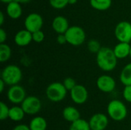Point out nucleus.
Segmentation results:
<instances>
[{"label":"nucleus","instance_id":"obj_1","mask_svg":"<svg viewBox=\"0 0 131 130\" xmlns=\"http://www.w3.org/2000/svg\"><path fill=\"white\" fill-rule=\"evenodd\" d=\"M96 61L98 67L104 71H112L117 64V57L114 50L108 47H102L97 53Z\"/></svg>","mask_w":131,"mask_h":130},{"label":"nucleus","instance_id":"obj_2","mask_svg":"<svg viewBox=\"0 0 131 130\" xmlns=\"http://www.w3.org/2000/svg\"><path fill=\"white\" fill-rule=\"evenodd\" d=\"M1 78L5 81L6 85H16L22 78V72L18 66L15 64H10L6 66L2 70Z\"/></svg>","mask_w":131,"mask_h":130},{"label":"nucleus","instance_id":"obj_3","mask_svg":"<svg viewBox=\"0 0 131 130\" xmlns=\"http://www.w3.org/2000/svg\"><path fill=\"white\" fill-rule=\"evenodd\" d=\"M107 113L109 116L115 121L124 120L127 115V109L125 104L118 100H111L107 105Z\"/></svg>","mask_w":131,"mask_h":130},{"label":"nucleus","instance_id":"obj_4","mask_svg":"<svg viewBox=\"0 0 131 130\" xmlns=\"http://www.w3.org/2000/svg\"><path fill=\"white\" fill-rule=\"evenodd\" d=\"M68 90L63 84L54 82L49 84L46 89V97L51 102H60L63 100L67 95Z\"/></svg>","mask_w":131,"mask_h":130},{"label":"nucleus","instance_id":"obj_5","mask_svg":"<svg viewBox=\"0 0 131 130\" xmlns=\"http://www.w3.org/2000/svg\"><path fill=\"white\" fill-rule=\"evenodd\" d=\"M64 34L67 38V42L73 46L81 45L86 39L84 30L77 25L69 27Z\"/></svg>","mask_w":131,"mask_h":130},{"label":"nucleus","instance_id":"obj_6","mask_svg":"<svg viewBox=\"0 0 131 130\" xmlns=\"http://www.w3.org/2000/svg\"><path fill=\"white\" fill-rule=\"evenodd\" d=\"M114 34L119 42L131 41V23L124 21L119 22L115 27Z\"/></svg>","mask_w":131,"mask_h":130},{"label":"nucleus","instance_id":"obj_7","mask_svg":"<svg viewBox=\"0 0 131 130\" xmlns=\"http://www.w3.org/2000/svg\"><path fill=\"white\" fill-rule=\"evenodd\" d=\"M21 107L25 111V114L35 115L41 110V102L38 97L35 96H29L25 97L21 103Z\"/></svg>","mask_w":131,"mask_h":130},{"label":"nucleus","instance_id":"obj_8","mask_svg":"<svg viewBox=\"0 0 131 130\" xmlns=\"http://www.w3.org/2000/svg\"><path fill=\"white\" fill-rule=\"evenodd\" d=\"M43 26V18L42 17L35 12L29 14L25 19V29L33 33L38 30H41Z\"/></svg>","mask_w":131,"mask_h":130},{"label":"nucleus","instance_id":"obj_9","mask_svg":"<svg viewBox=\"0 0 131 130\" xmlns=\"http://www.w3.org/2000/svg\"><path fill=\"white\" fill-rule=\"evenodd\" d=\"M7 97L11 103L14 104H18L21 103L25 99L26 93L25 89L21 86L16 84L11 86V87L8 90Z\"/></svg>","mask_w":131,"mask_h":130},{"label":"nucleus","instance_id":"obj_10","mask_svg":"<svg viewBox=\"0 0 131 130\" xmlns=\"http://www.w3.org/2000/svg\"><path fill=\"white\" fill-rule=\"evenodd\" d=\"M70 95L72 101L76 104H84L88 98V92L86 87L81 84H77L71 91Z\"/></svg>","mask_w":131,"mask_h":130},{"label":"nucleus","instance_id":"obj_11","mask_svg":"<svg viewBox=\"0 0 131 130\" xmlns=\"http://www.w3.org/2000/svg\"><path fill=\"white\" fill-rule=\"evenodd\" d=\"M97 87L104 93H111L116 87V81L109 75H102L97 80Z\"/></svg>","mask_w":131,"mask_h":130},{"label":"nucleus","instance_id":"obj_12","mask_svg":"<svg viewBox=\"0 0 131 130\" xmlns=\"http://www.w3.org/2000/svg\"><path fill=\"white\" fill-rule=\"evenodd\" d=\"M89 125L91 130H104L108 125V118L103 113H96L91 117Z\"/></svg>","mask_w":131,"mask_h":130},{"label":"nucleus","instance_id":"obj_13","mask_svg":"<svg viewBox=\"0 0 131 130\" xmlns=\"http://www.w3.org/2000/svg\"><path fill=\"white\" fill-rule=\"evenodd\" d=\"M15 43L19 47H25L28 45L32 41V33L27 29L18 31L15 35Z\"/></svg>","mask_w":131,"mask_h":130},{"label":"nucleus","instance_id":"obj_14","mask_svg":"<svg viewBox=\"0 0 131 130\" xmlns=\"http://www.w3.org/2000/svg\"><path fill=\"white\" fill-rule=\"evenodd\" d=\"M51 25L53 30L58 34H64L70 27L68 19L61 15L55 17L52 21Z\"/></svg>","mask_w":131,"mask_h":130},{"label":"nucleus","instance_id":"obj_15","mask_svg":"<svg viewBox=\"0 0 131 130\" xmlns=\"http://www.w3.org/2000/svg\"><path fill=\"white\" fill-rule=\"evenodd\" d=\"M131 45L127 42H119L113 49L117 59H124L130 56Z\"/></svg>","mask_w":131,"mask_h":130},{"label":"nucleus","instance_id":"obj_16","mask_svg":"<svg viewBox=\"0 0 131 130\" xmlns=\"http://www.w3.org/2000/svg\"><path fill=\"white\" fill-rule=\"evenodd\" d=\"M6 13L8 16L12 19L19 18L22 14V8H21V4L15 1H13L7 4Z\"/></svg>","mask_w":131,"mask_h":130},{"label":"nucleus","instance_id":"obj_17","mask_svg":"<svg viewBox=\"0 0 131 130\" xmlns=\"http://www.w3.org/2000/svg\"><path fill=\"white\" fill-rule=\"evenodd\" d=\"M64 119L70 123H73L81 118L80 112L74 107H67L63 110Z\"/></svg>","mask_w":131,"mask_h":130},{"label":"nucleus","instance_id":"obj_18","mask_svg":"<svg viewBox=\"0 0 131 130\" xmlns=\"http://www.w3.org/2000/svg\"><path fill=\"white\" fill-rule=\"evenodd\" d=\"M25 111L21 108V107L15 106L9 109V114L8 118L15 122H18L23 120L25 116Z\"/></svg>","mask_w":131,"mask_h":130},{"label":"nucleus","instance_id":"obj_19","mask_svg":"<svg viewBox=\"0 0 131 130\" xmlns=\"http://www.w3.org/2000/svg\"><path fill=\"white\" fill-rule=\"evenodd\" d=\"M29 127L31 130H46L47 122L45 118L41 116H36L31 120Z\"/></svg>","mask_w":131,"mask_h":130},{"label":"nucleus","instance_id":"obj_20","mask_svg":"<svg viewBox=\"0 0 131 130\" xmlns=\"http://www.w3.org/2000/svg\"><path fill=\"white\" fill-rule=\"evenodd\" d=\"M91 7L98 11H105L111 8L112 0H90Z\"/></svg>","mask_w":131,"mask_h":130},{"label":"nucleus","instance_id":"obj_21","mask_svg":"<svg viewBox=\"0 0 131 130\" xmlns=\"http://www.w3.org/2000/svg\"><path fill=\"white\" fill-rule=\"evenodd\" d=\"M120 80L124 86L131 85V63L123 68L120 75Z\"/></svg>","mask_w":131,"mask_h":130},{"label":"nucleus","instance_id":"obj_22","mask_svg":"<svg viewBox=\"0 0 131 130\" xmlns=\"http://www.w3.org/2000/svg\"><path fill=\"white\" fill-rule=\"evenodd\" d=\"M69 130H91V129L90 127L89 122L80 118L79 120L71 123Z\"/></svg>","mask_w":131,"mask_h":130},{"label":"nucleus","instance_id":"obj_23","mask_svg":"<svg viewBox=\"0 0 131 130\" xmlns=\"http://www.w3.org/2000/svg\"><path fill=\"white\" fill-rule=\"evenodd\" d=\"M11 55H12L11 48L5 43L0 44V62L4 63L7 61L11 57Z\"/></svg>","mask_w":131,"mask_h":130},{"label":"nucleus","instance_id":"obj_24","mask_svg":"<svg viewBox=\"0 0 131 130\" xmlns=\"http://www.w3.org/2000/svg\"><path fill=\"white\" fill-rule=\"evenodd\" d=\"M102 47L101 46V44L97 40H91L88 43V48L90 52L91 53H97Z\"/></svg>","mask_w":131,"mask_h":130},{"label":"nucleus","instance_id":"obj_25","mask_svg":"<svg viewBox=\"0 0 131 130\" xmlns=\"http://www.w3.org/2000/svg\"><path fill=\"white\" fill-rule=\"evenodd\" d=\"M49 3L55 9H62L68 5V0H49Z\"/></svg>","mask_w":131,"mask_h":130},{"label":"nucleus","instance_id":"obj_26","mask_svg":"<svg viewBox=\"0 0 131 130\" xmlns=\"http://www.w3.org/2000/svg\"><path fill=\"white\" fill-rule=\"evenodd\" d=\"M9 109L4 102H0V120H5L8 118Z\"/></svg>","mask_w":131,"mask_h":130},{"label":"nucleus","instance_id":"obj_27","mask_svg":"<svg viewBox=\"0 0 131 130\" xmlns=\"http://www.w3.org/2000/svg\"><path fill=\"white\" fill-rule=\"evenodd\" d=\"M32 39L33 41L36 43H41L45 39V34L41 30H38L32 33Z\"/></svg>","mask_w":131,"mask_h":130},{"label":"nucleus","instance_id":"obj_28","mask_svg":"<svg viewBox=\"0 0 131 130\" xmlns=\"http://www.w3.org/2000/svg\"><path fill=\"white\" fill-rule=\"evenodd\" d=\"M63 84L65 87V88L68 90H69V91H71L77 85V84L75 82V80L74 78H72V77H67V78H65L64 82H63Z\"/></svg>","mask_w":131,"mask_h":130},{"label":"nucleus","instance_id":"obj_29","mask_svg":"<svg viewBox=\"0 0 131 130\" xmlns=\"http://www.w3.org/2000/svg\"><path fill=\"white\" fill-rule=\"evenodd\" d=\"M123 96L126 101L131 103V85L125 86L123 91Z\"/></svg>","mask_w":131,"mask_h":130},{"label":"nucleus","instance_id":"obj_30","mask_svg":"<svg viewBox=\"0 0 131 130\" xmlns=\"http://www.w3.org/2000/svg\"><path fill=\"white\" fill-rule=\"evenodd\" d=\"M57 41L59 44H64L67 42V38L64 34H58L57 38Z\"/></svg>","mask_w":131,"mask_h":130},{"label":"nucleus","instance_id":"obj_31","mask_svg":"<svg viewBox=\"0 0 131 130\" xmlns=\"http://www.w3.org/2000/svg\"><path fill=\"white\" fill-rule=\"evenodd\" d=\"M6 39H7L6 31L2 28H0V44L5 43V41H6Z\"/></svg>","mask_w":131,"mask_h":130},{"label":"nucleus","instance_id":"obj_32","mask_svg":"<svg viewBox=\"0 0 131 130\" xmlns=\"http://www.w3.org/2000/svg\"><path fill=\"white\" fill-rule=\"evenodd\" d=\"M13 130H31L29 126L25 125V124H19L18 126H16Z\"/></svg>","mask_w":131,"mask_h":130},{"label":"nucleus","instance_id":"obj_33","mask_svg":"<svg viewBox=\"0 0 131 130\" xmlns=\"http://www.w3.org/2000/svg\"><path fill=\"white\" fill-rule=\"evenodd\" d=\"M6 85V84L5 83V81L1 78L0 79V93H2L4 91L5 89V86Z\"/></svg>","mask_w":131,"mask_h":130},{"label":"nucleus","instance_id":"obj_34","mask_svg":"<svg viewBox=\"0 0 131 130\" xmlns=\"http://www.w3.org/2000/svg\"><path fill=\"white\" fill-rule=\"evenodd\" d=\"M4 21H5L4 13L2 11H1L0 12V25H2L4 24Z\"/></svg>","mask_w":131,"mask_h":130},{"label":"nucleus","instance_id":"obj_35","mask_svg":"<svg viewBox=\"0 0 131 130\" xmlns=\"http://www.w3.org/2000/svg\"><path fill=\"white\" fill-rule=\"evenodd\" d=\"M15 1L17 2H18V3H20V4H25V3L29 2L31 0H15Z\"/></svg>","mask_w":131,"mask_h":130},{"label":"nucleus","instance_id":"obj_36","mask_svg":"<svg viewBox=\"0 0 131 130\" xmlns=\"http://www.w3.org/2000/svg\"><path fill=\"white\" fill-rule=\"evenodd\" d=\"M78 2V0H68V4L70 5H74L76 4Z\"/></svg>","mask_w":131,"mask_h":130},{"label":"nucleus","instance_id":"obj_37","mask_svg":"<svg viewBox=\"0 0 131 130\" xmlns=\"http://www.w3.org/2000/svg\"><path fill=\"white\" fill-rule=\"evenodd\" d=\"M2 2H3V3H5V4H8V3H10V2H13V1H15V0H0Z\"/></svg>","mask_w":131,"mask_h":130},{"label":"nucleus","instance_id":"obj_38","mask_svg":"<svg viewBox=\"0 0 131 130\" xmlns=\"http://www.w3.org/2000/svg\"><path fill=\"white\" fill-rule=\"evenodd\" d=\"M130 57H131V47H130Z\"/></svg>","mask_w":131,"mask_h":130}]
</instances>
